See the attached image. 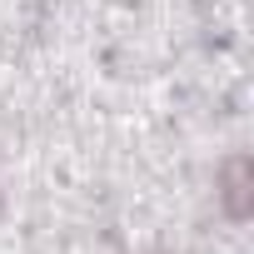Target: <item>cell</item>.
Returning <instances> with one entry per match:
<instances>
[{"instance_id": "6da1fadb", "label": "cell", "mask_w": 254, "mask_h": 254, "mask_svg": "<svg viewBox=\"0 0 254 254\" xmlns=\"http://www.w3.org/2000/svg\"><path fill=\"white\" fill-rule=\"evenodd\" d=\"M214 204L229 224L249 219V209H254V165H249L244 150H234L214 165Z\"/></svg>"}, {"instance_id": "7a4b0ae2", "label": "cell", "mask_w": 254, "mask_h": 254, "mask_svg": "<svg viewBox=\"0 0 254 254\" xmlns=\"http://www.w3.org/2000/svg\"><path fill=\"white\" fill-rule=\"evenodd\" d=\"M0 219H5V185H0Z\"/></svg>"}]
</instances>
